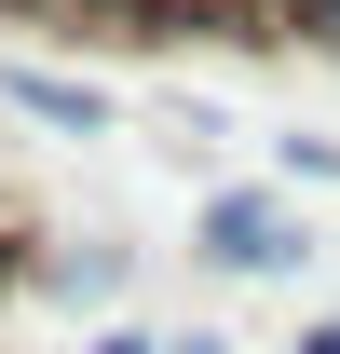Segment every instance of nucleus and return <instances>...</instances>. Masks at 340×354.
<instances>
[{"instance_id": "1", "label": "nucleus", "mask_w": 340, "mask_h": 354, "mask_svg": "<svg viewBox=\"0 0 340 354\" xmlns=\"http://www.w3.org/2000/svg\"><path fill=\"white\" fill-rule=\"evenodd\" d=\"M191 259H205V272H299V259H313V232H299L286 191H205Z\"/></svg>"}, {"instance_id": "2", "label": "nucleus", "mask_w": 340, "mask_h": 354, "mask_svg": "<svg viewBox=\"0 0 340 354\" xmlns=\"http://www.w3.org/2000/svg\"><path fill=\"white\" fill-rule=\"evenodd\" d=\"M14 109H28V123H68V136L109 123V109H95V82H55V68H14Z\"/></svg>"}, {"instance_id": "4", "label": "nucleus", "mask_w": 340, "mask_h": 354, "mask_svg": "<svg viewBox=\"0 0 340 354\" xmlns=\"http://www.w3.org/2000/svg\"><path fill=\"white\" fill-rule=\"evenodd\" d=\"M82 354H164V341H136V327H109V341H82Z\"/></svg>"}, {"instance_id": "5", "label": "nucleus", "mask_w": 340, "mask_h": 354, "mask_svg": "<svg viewBox=\"0 0 340 354\" xmlns=\"http://www.w3.org/2000/svg\"><path fill=\"white\" fill-rule=\"evenodd\" d=\"M299 354H340V313H327V327H299Z\"/></svg>"}, {"instance_id": "3", "label": "nucleus", "mask_w": 340, "mask_h": 354, "mask_svg": "<svg viewBox=\"0 0 340 354\" xmlns=\"http://www.w3.org/2000/svg\"><path fill=\"white\" fill-rule=\"evenodd\" d=\"M286 177H340V150L327 136H286Z\"/></svg>"}, {"instance_id": "6", "label": "nucleus", "mask_w": 340, "mask_h": 354, "mask_svg": "<svg viewBox=\"0 0 340 354\" xmlns=\"http://www.w3.org/2000/svg\"><path fill=\"white\" fill-rule=\"evenodd\" d=\"M164 354H232V341H218V327H191V341H164Z\"/></svg>"}]
</instances>
